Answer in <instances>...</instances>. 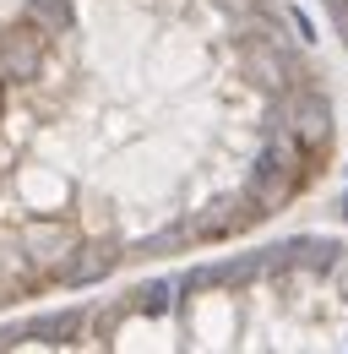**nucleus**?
Instances as JSON below:
<instances>
[{"instance_id": "f257e3e1", "label": "nucleus", "mask_w": 348, "mask_h": 354, "mask_svg": "<svg viewBox=\"0 0 348 354\" xmlns=\"http://www.w3.org/2000/svg\"><path fill=\"white\" fill-rule=\"evenodd\" d=\"M338 98L289 0L0 11V316L251 240L327 180Z\"/></svg>"}, {"instance_id": "f03ea898", "label": "nucleus", "mask_w": 348, "mask_h": 354, "mask_svg": "<svg viewBox=\"0 0 348 354\" xmlns=\"http://www.w3.org/2000/svg\"><path fill=\"white\" fill-rule=\"evenodd\" d=\"M0 349H348V240L174 257L0 322Z\"/></svg>"}, {"instance_id": "7ed1b4c3", "label": "nucleus", "mask_w": 348, "mask_h": 354, "mask_svg": "<svg viewBox=\"0 0 348 354\" xmlns=\"http://www.w3.org/2000/svg\"><path fill=\"white\" fill-rule=\"evenodd\" d=\"M316 6H321V17H327V28H332L338 49L348 55V0H316Z\"/></svg>"}]
</instances>
